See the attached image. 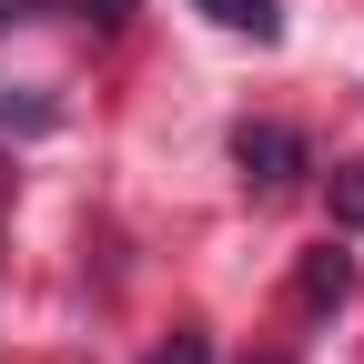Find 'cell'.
<instances>
[{
    "instance_id": "cell-6",
    "label": "cell",
    "mask_w": 364,
    "mask_h": 364,
    "mask_svg": "<svg viewBox=\"0 0 364 364\" xmlns=\"http://www.w3.org/2000/svg\"><path fill=\"white\" fill-rule=\"evenodd\" d=\"M152 364H213V344H203V334H172V344H162Z\"/></svg>"
},
{
    "instance_id": "cell-3",
    "label": "cell",
    "mask_w": 364,
    "mask_h": 364,
    "mask_svg": "<svg viewBox=\"0 0 364 364\" xmlns=\"http://www.w3.org/2000/svg\"><path fill=\"white\" fill-rule=\"evenodd\" d=\"M193 11H213L223 31H253V41H273L284 21H273V0H193Z\"/></svg>"
},
{
    "instance_id": "cell-7",
    "label": "cell",
    "mask_w": 364,
    "mask_h": 364,
    "mask_svg": "<svg viewBox=\"0 0 364 364\" xmlns=\"http://www.w3.org/2000/svg\"><path fill=\"white\" fill-rule=\"evenodd\" d=\"M11 21H41V0H0V31H11Z\"/></svg>"
},
{
    "instance_id": "cell-4",
    "label": "cell",
    "mask_w": 364,
    "mask_h": 364,
    "mask_svg": "<svg viewBox=\"0 0 364 364\" xmlns=\"http://www.w3.org/2000/svg\"><path fill=\"white\" fill-rule=\"evenodd\" d=\"M334 223H344V233H364V162L334 172Z\"/></svg>"
},
{
    "instance_id": "cell-5",
    "label": "cell",
    "mask_w": 364,
    "mask_h": 364,
    "mask_svg": "<svg viewBox=\"0 0 364 364\" xmlns=\"http://www.w3.org/2000/svg\"><path fill=\"white\" fill-rule=\"evenodd\" d=\"M0 122H21V132H51V102H11V91H0Z\"/></svg>"
},
{
    "instance_id": "cell-2",
    "label": "cell",
    "mask_w": 364,
    "mask_h": 364,
    "mask_svg": "<svg viewBox=\"0 0 364 364\" xmlns=\"http://www.w3.org/2000/svg\"><path fill=\"white\" fill-rule=\"evenodd\" d=\"M344 294H354V263H344L334 243H324V253H304V304H314V314H334Z\"/></svg>"
},
{
    "instance_id": "cell-8",
    "label": "cell",
    "mask_w": 364,
    "mask_h": 364,
    "mask_svg": "<svg viewBox=\"0 0 364 364\" xmlns=\"http://www.w3.org/2000/svg\"><path fill=\"white\" fill-rule=\"evenodd\" d=\"M263 364H273V354H263Z\"/></svg>"
},
{
    "instance_id": "cell-1",
    "label": "cell",
    "mask_w": 364,
    "mask_h": 364,
    "mask_svg": "<svg viewBox=\"0 0 364 364\" xmlns=\"http://www.w3.org/2000/svg\"><path fill=\"white\" fill-rule=\"evenodd\" d=\"M233 162H243V182L273 203V193H294V182L314 172V152H304V132L294 122H243L233 132Z\"/></svg>"
}]
</instances>
